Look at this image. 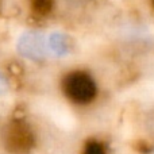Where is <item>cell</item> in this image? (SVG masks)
Masks as SVG:
<instances>
[{
  "label": "cell",
  "instance_id": "cell-1",
  "mask_svg": "<svg viewBox=\"0 0 154 154\" xmlns=\"http://www.w3.org/2000/svg\"><path fill=\"white\" fill-rule=\"evenodd\" d=\"M65 95L77 104H87L95 99L96 85L93 79L85 72H72L62 81Z\"/></svg>",
  "mask_w": 154,
  "mask_h": 154
},
{
  "label": "cell",
  "instance_id": "cell-2",
  "mask_svg": "<svg viewBox=\"0 0 154 154\" xmlns=\"http://www.w3.org/2000/svg\"><path fill=\"white\" fill-rule=\"evenodd\" d=\"M4 145L12 154H27L34 145V135L23 122H11L4 130Z\"/></svg>",
  "mask_w": 154,
  "mask_h": 154
},
{
  "label": "cell",
  "instance_id": "cell-3",
  "mask_svg": "<svg viewBox=\"0 0 154 154\" xmlns=\"http://www.w3.org/2000/svg\"><path fill=\"white\" fill-rule=\"evenodd\" d=\"M29 7L34 16L45 18L53 11L54 0H29Z\"/></svg>",
  "mask_w": 154,
  "mask_h": 154
},
{
  "label": "cell",
  "instance_id": "cell-4",
  "mask_svg": "<svg viewBox=\"0 0 154 154\" xmlns=\"http://www.w3.org/2000/svg\"><path fill=\"white\" fill-rule=\"evenodd\" d=\"M84 154H106L104 146L96 141H89L85 145Z\"/></svg>",
  "mask_w": 154,
  "mask_h": 154
},
{
  "label": "cell",
  "instance_id": "cell-5",
  "mask_svg": "<svg viewBox=\"0 0 154 154\" xmlns=\"http://www.w3.org/2000/svg\"><path fill=\"white\" fill-rule=\"evenodd\" d=\"M153 4H154V0H153Z\"/></svg>",
  "mask_w": 154,
  "mask_h": 154
}]
</instances>
